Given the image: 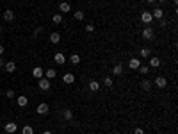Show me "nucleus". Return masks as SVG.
Segmentation results:
<instances>
[{
	"mask_svg": "<svg viewBox=\"0 0 178 134\" xmlns=\"http://www.w3.org/2000/svg\"><path fill=\"white\" fill-rule=\"evenodd\" d=\"M52 20H54V23H62V14L57 13V14H54V18H52Z\"/></svg>",
	"mask_w": 178,
	"mask_h": 134,
	"instance_id": "nucleus-26",
	"label": "nucleus"
},
{
	"mask_svg": "<svg viewBox=\"0 0 178 134\" xmlns=\"http://www.w3.org/2000/svg\"><path fill=\"white\" fill-rule=\"evenodd\" d=\"M16 129H18V125H16L14 122H7L5 125H4V131H5L7 134H14V132H16Z\"/></svg>",
	"mask_w": 178,
	"mask_h": 134,
	"instance_id": "nucleus-3",
	"label": "nucleus"
},
{
	"mask_svg": "<svg viewBox=\"0 0 178 134\" xmlns=\"http://www.w3.org/2000/svg\"><path fill=\"white\" fill-rule=\"evenodd\" d=\"M151 88H153V82L151 80H148V79H143L141 80V89L143 91H151Z\"/></svg>",
	"mask_w": 178,
	"mask_h": 134,
	"instance_id": "nucleus-4",
	"label": "nucleus"
},
{
	"mask_svg": "<svg viewBox=\"0 0 178 134\" xmlns=\"http://www.w3.org/2000/svg\"><path fill=\"white\" fill-rule=\"evenodd\" d=\"M70 61H71V63H73V65H78V63H80V56H78V54H71V57H70Z\"/></svg>",
	"mask_w": 178,
	"mask_h": 134,
	"instance_id": "nucleus-23",
	"label": "nucleus"
},
{
	"mask_svg": "<svg viewBox=\"0 0 178 134\" xmlns=\"http://www.w3.org/2000/svg\"><path fill=\"white\" fill-rule=\"evenodd\" d=\"M134 134H144V131H143L141 127H137V129H135V131H134Z\"/></svg>",
	"mask_w": 178,
	"mask_h": 134,
	"instance_id": "nucleus-32",
	"label": "nucleus"
},
{
	"mask_svg": "<svg viewBox=\"0 0 178 134\" xmlns=\"http://www.w3.org/2000/svg\"><path fill=\"white\" fill-rule=\"evenodd\" d=\"M112 74H114V75H121V74H123V66H121V65H114Z\"/></svg>",
	"mask_w": 178,
	"mask_h": 134,
	"instance_id": "nucleus-22",
	"label": "nucleus"
},
{
	"mask_svg": "<svg viewBox=\"0 0 178 134\" xmlns=\"http://www.w3.org/2000/svg\"><path fill=\"white\" fill-rule=\"evenodd\" d=\"M4 54V45H0V56Z\"/></svg>",
	"mask_w": 178,
	"mask_h": 134,
	"instance_id": "nucleus-34",
	"label": "nucleus"
},
{
	"mask_svg": "<svg viewBox=\"0 0 178 134\" xmlns=\"http://www.w3.org/2000/svg\"><path fill=\"white\" fill-rule=\"evenodd\" d=\"M153 36H155V30H153V27H144L143 29V38L144 39H153Z\"/></svg>",
	"mask_w": 178,
	"mask_h": 134,
	"instance_id": "nucleus-1",
	"label": "nucleus"
},
{
	"mask_svg": "<svg viewBox=\"0 0 178 134\" xmlns=\"http://www.w3.org/2000/svg\"><path fill=\"white\" fill-rule=\"evenodd\" d=\"M137 70L141 71V74H144V75H146V74H148V71H150V66H146V65H141V66H139Z\"/></svg>",
	"mask_w": 178,
	"mask_h": 134,
	"instance_id": "nucleus-27",
	"label": "nucleus"
},
{
	"mask_svg": "<svg viewBox=\"0 0 178 134\" xmlns=\"http://www.w3.org/2000/svg\"><path fill=\"white\" fill-rule=\"evenodd\" d=\"M38 84H39V89L48 91V89H50V79H46V77H41Z\"/></svg>",
	"mask_w": 178,
	"mask_h": 134,
	"instance_id": "nucleus-2",
	"label": "nucleus"
},
{
	"mask_svg": "<svg viewBox=\"0 0 178 134\" xmlns=\"http://www.w3.org/2000/svg\"><path fill=\"white\" fill-rule=\"evenodd\" d=\"M141 22H143V23H151V22H153L151 13H150V11H144V13L141 14Z\"/></svg>",
	"mask_w": 178,
	"mask_h": 134,
	"instance_id": "nucleus-5",
	"label": "nucleus"
},
{
	"mask_svg": "<svg viewBox=\"0 0 178 134\" xmlns=\"http://www.w3.org/2000/svg\"><path fill=\"white\" fill-rule=\"evenodd\" d=\"M128 66H130L132 70H137V68L141 66V61H139L137 57H132V59L128 61Z\"/></svg>",
	"mask_w": 178,
	"mask_h": 134,
	"instance_id": "nucleus-9",
	"label": "nucleus"
},
{
	"mask_svg": "<svg viewBox=\"0 0 178 134\" xmlns=\"http://www.w3.org/2000/svg\"><path fill=\"white\" fill-rule=\"evenodd\" d=\"M86 30H87V32H93V30H95V25H93V23L86 25Z\"/></svg>",
	"mask_w": 178,
	"mask_h": 134,
	"instance_id": "nucleus-31",
	"label": "nucleus"
},
{
	"mask_svg": "<svg viewBox=\"0 0 178 134\" xmlns=\"http://www.w3.org/2000/svg\"><path fill=\"white\" fill-rule=\"evenodd\" d=\"M62 116H64L66 120H71V118H73V111H71V109H64V113H62Z\"/></svg>",
	"mask_w": 178,
	"mask_h": 134,
	"instance_id": "nucleus-24",
	"label": "nucleus"
},
{
	"mask_svg": "<svg viewBox=\"0 0 178 134\" xmlns=\"http://www.w3.org/2000/svg\"><path fill=\"white\" fill-rule=\"evenodd\" d=\"M146 2H148V4H153V2H155V0H146Z\"/></svg>",
	"mask_w": 178,
	"mask_h": 134,
	"instance_id": "nucleus-35",
	"label": "nucleus"
},
{
	"mask_svg": "<svg viewBox=\"0 0 178 134\" xmlns=\"http://www.w3.org/2000/svg\"><path fill=\"white\" fill-rule=\"evenodd\" d=\"M150 54H151V50H150V48H146V47L139 50V56H141V57H144V59H148V57H150Z\"/></svg>",
	"mask_w": 178,
	"mask_h": 134,
	"instance_id": "nucleus-18",
	"label": "nucleus"
},
{
	"mask_svg": "<svg viewBox=\"0 0 178 134\" xmlns=\"http://www.w3.org/2000/svg\"><path fill=\"white\" fill-rule=\"evenodd\" d=\"M5 97H7V98H14L16 95H14V91H13V89H9L7 93H5Z\"/></svg>",
	"mask_w": 178,
	"mask_h": 134,
	"instance_id": "nucleus-30",
	"label": "nucleus"
},
{
	"mask_svg": "<svg viewBox=\"0 0 178 134\" xmlns=\"http://www.w3.org/2000/svg\"><path fill=\"white\" fill-rule=\"evenodd\" d=\"M4 70L7 71V74H13V71L16 70V65L13 63V61H9V63H5V65H4Z\"/></svg>",
	"mask_w": 178,
	"mask_h": 134,
	"instance_id": "nucleus-11",
	"label": "nucleus"
},
{
	"mask_svg": "<svg viewBox=\"0 0 178 134\" xmlns=\"http://www.w3.org/2000/svg\"><path fill=\"white\" fill-rule=\"evenodd\" d=\"M75 20H84V11H75Z\"/></svg>",
	"mask_w": 178,
	"mask_h": 134,
	"instance_id": "nucleus-29",
	"label": "nucleus"
},
{
	"mask_svg": "<svg viewBox=\"0 0 178 134\" xmlns=\"http://www.w3.org/2000/svg\"><path fill=\"white\" fill-rule=\"evenodd\" d=\"M45 75V70L41 68V66H36V68H32V77H36V79H41Z\"/></svg>",
	"mask_w": 178,
	"mask_h": 134,
	"instance_id": "nucleus-8",
	"label": "nucleus"
},
{
	"mask_svg": "<svg viewBox=\"0 0 178 134\" xmlns=\"http://www.w3.org/2000/svg\"><path fill=\"white\" fill-rule=\"evenodd\" d=\"M62 82H66V84H73V82H75V75H73V74H66L64 77H62Z\"/></svg>",
	"mask_w": 178,
	"mask_h": 134,
	"instance_id": "nucleus-14",
	"label": "nucleus"
},
{
	"mask_svg": "<svg viewBox=\"0 0 178 134\" xmlns=\"http://www.w3.org/2000/svg\"><path fill=\"white\" fill-rule=\"evenodd\" d=\"M159 2H166V0H159Z\"/></svg>",
	"mask_w": 178,
	"mask_h": 134,
	"instance_id": "nucleus-37",
	"label": "nucleus"
},
{
	"mask_svg": "<svg viewBox=\"0 0 178 134\" xmlns=\"http://www.w3.org/2000/svg\"><path fill=\"white\" fill-rule=\"evenodd\" d=\"M59 11H61V13H70V11H71V5H70L68 2H62V4L59 5Z\"/></svg>",
	"mask_w": 178,
	"mask_h": 134,
	"instance_id": "nucleus-16",
	"label": "nucleus"
},
{
	"mask_svg": "<svg viewBox=\"0 0 178 134\" xmlns=\"http://www.w3.org/2000/svg\"><path fill=\"white\" fill-rule=\"evenodd\" d=\"M50 41H52L54 45H57L59 41H61V34H59V32H52V34H50Z\"/></svg>",
	"mask_w": 178,
	"mask_h": 134,
	"instance_id": "nucleus-17",
	"label": "nucleus"
},
{
	"mask_svg": "<svg viewBox=\"0 0 178 134\" xmlns=\"http://www.w3.org/2000/svg\"><path fill=\"white\" fill-rule=\"evenodd\" d=\"M38 115H46V113L50 111V107H48V104H45V102H41V104L38 106Z\"/></svg>",
	"mask_w": 178,
	"mask_h": 134,
	"instance_id": "nucleus-6",
	"label": "nucleus"
},
{
	"mask_svg": "<svg viewBox=\"0 0 178 134\" xmlns=\"http://www.w3.org/2000/svg\"><path fill=\"white\" fill-rule=\"evenodd\" d=\"M89 89H91V91H98V89H100V82H96V80H89Z\"/></svg>",
	"mask_w": 178,
	"mask_h": 134,
	"instance_id": "nucleus-21",
	"label": "nucleus"
},
{
	"mask_svg": "<svg viewBox=\"0 0 178 134\" xmlns=\"http://www.w3.org/2000/svg\"><path fill=\"white\" fill-rule=\"evenodd\" d=\"M103 84H105L107 88H112L114 82H112V79H110V77H105V79H103Z\"/></svg>",
	"mask_w": 178,
	"mask_h": 134,
	"instance_id": "nucleus-28",
	"label": "nucleus"
},
{
	"mask_svg": "<svg viewBox=\"0 0 178 134\" xmlns=\"http://www.w3.org/2000/svg\"><path fill=\"white\" fill-rule=\"evenodd\" d=\"M43 134H52V132H50V131H45V132H43Z\"/></svg>",
	"mask_w": 178,
	"mask_h": 134,
	"instance_id": "nucleus-36",
	"label": "nucleus"
},
{
	"mask_svg": "<svg viewBox=\"0 0 178 134\" xmlns=\"http://www.w3.org/2000/svg\"><path fill=\"white\" fill-rule=\"evenodd\" d=\"M45 75H46V79H55L57 71H55V68H48V70L45 71Z\"/></svg>",
	"mask_w": 178,
	"mask_h": 134,
	"instance_id": "nucleus-19",
	"label": "nucleus"
},
{
	"mask_svg": "<svg viewBox=\"0 0 178 134\" xmlns=\"http://www.w3.org/2000/svg\"><path fill=\"white\" fill-rule=\"evenodd\" d=\"M54 61L57 65H64L66 63V56L64 54H54Z\"/></svg>",
	"mask_w": 178,
	"mask_h": 134,
	"instance_id": "nucleus-10",
	"label": "nucleus"
},
{
	"mask_svg": "<svg viewBox=\"0 0 178 134\" xmlns=\"http://www.w3.org/2000/svg\"><path fill=\"white\" fill-rule=\"evenodd\" d=\"M150 66L151 68H159L160 66V59L159 57H150Z\"/></svg>",
	"mask_w": 178,
	"mask_h": 134,
	"instance_id": "nucleus-20",
	"label": "nucleus"
},
{
	"mask_svg": "<svg viewBox=\"0 0 178 134\" xmlns=\"http://www.w3.org/2000/svg\"><path fill=\"white\" fill-rule=\"evenodd\" d=\"M16 102H18V106H20V107H27V104H29V98L23 95V97H18V98H16Z\"/></svg>",
	"mask_w": 178,
	"mask_h": 134,
	"instance_id": "nucleus-13",
	"label": "nucleus"
},
{
	"mask_svg": "<svg viewBox=\"0 0 178 134\" xmlns=\"http://www.w3.org/2000/svg\"><path fill=\"white\" fill-rule=\"evenodd\" d=\"M151 16H153V18H157V20H162V16H164V11H162L160 7H157V9H153Z\"/></svg>",
	"mask_w": 178,
	"mask_h": 134,
	"instance_id": "nucleus-12",
	"label": "nucleus"
},
{
	"mask_svg": "<svg viewBox=\"0 0 178 134\" xmlns=\"http://www.w3.org/2000/svg\"><path fill=\"white\" fill-rule=\"evenodd\" d=\"M13 18H14V13L11 11V9L4 11V20H5V22H13Z\"/></svg>",
	"mask_w": 178,
	"mask_h": 134,
	"instance_id": "nucleus-15",
	"label": "nucleus"
},
{
	"mask_svg": "<svg viewBox=\"0 0 178 134\" xmlns=\"http://www.w3.org/2000/svg\"><path fill=\"white\" fill-rule=\"evenodd\" d=\"M22 134H34V129L30 127V125H25V127L22 129Z\"/></svg>",
	"mask_w": 178,
	"mask_h": 134,
	"instance_id": "nucleus-25",
	"label": "nucleus"
},
{
	"mask_svg": "<svg viewBox=\"0 0 178 134\" xmlns=\"http://www.w3.org/2000/svg\"><path fill=\"white\" fill-rule=\"evenodd\" d=\"M4 65H5V61H4L2 57H0V68H4Z\"/></svg>",
	"mask_w": 178,
	"mask_h": 134,
	"instance_id": "nucleus-33",
	"label": "nucleus"
},
{
	"mask_svg": "<svg viewBox=\"0 0 178 134\" xmlns=\"http://www.w3.org/2000/svg\"><path fill=\"white\" fill-rule=\"evenodd\" d=\"M0 32H2V27H0Z\"/></svg>",
	"mask_w": 178,
	"mask_h": 134,
	"instance_id": "nucleus-38",
	"label": "nucleus"
},
{
	"mask_svg": "<svg viewBox=\"0 0 178 134\" xmlns=\"http://www.w3.org/2000/svg\"><path fill=\"white\" fill-rule=\"evenodd\" d=\"M153 82H155L157 88H166V86H167V79H166V77H157Z\"/></svg>",
	"mask_w": 178,
	"mask_h": 134,
	"instance_id": "nucleus-7",
	"label": "nucleus"
}]
</instances>
